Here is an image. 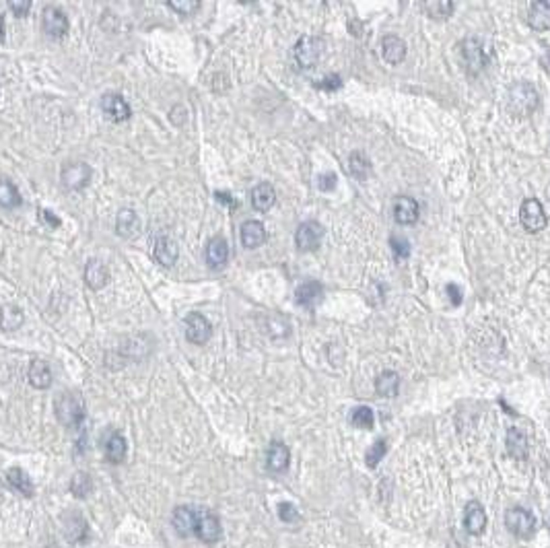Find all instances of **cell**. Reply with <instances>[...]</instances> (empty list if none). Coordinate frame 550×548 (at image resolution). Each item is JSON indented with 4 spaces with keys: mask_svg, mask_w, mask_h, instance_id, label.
Instances as JSON below:
<instances>
[{
    "mask_svg": "<svg viewBox=\"0 0 550 548\" xmlns=\"http://www.w3.org/2000/svg\"><path fill=\"white\" fill-rule=\"evenodd\" d=\"M56 417L64 427L77 429L81 422L85 421V402L75 392H62L54 402Z\"/></svg>",
    "mask_w": 550,
    "mask_h": 548,
    "instance_id": "cell-1",
    "label": "cell"
},
{
    "mask_svg": "<svg viewBox=\"0 0 550 548\" xmlns=\"http://www.w3.org/2000/svg\"><path fill=\"white\" fill-rule=\"evenodd\" d=\"M507 107L513 116H529L538 107V91L534 84L515 83L509 89Z\"/></svg>",
    "mask_w": 550,
    "mask_h": 548,
    "instance_id": "cell-2",
    "label": "cell"
},
{
    "mask_svg": "<svg viewBox=\"0 0 550 548\" xmlns=\"http://www.w3.org/2000/svg\"><path fill=\"white\" fill-rule=\"evenodd\" d=\"M324 50H326V43L321 38H316V35H305L297 42L295 50H293V56H295V62L299 64V68H314L316 64L321 60L324 56Z\"/></svg>",
    "mask_w": 550,
    "mask_h": 548,
    "instance_id": "cell-3",
    "label": "cell"
},
{
    "mask_svg": "<svg viewBox=\"0 0 550 548\" xmlns=\"http://www.w3.org/2000/svg\"><path fill=\"white\" fill-rule=\"evenodd\" d=\"M505 526H507V530L515 538L529 540L534 536V532H536V520H534V515L529 513L528 509L511 507L505 513Z\"/></svg>",
    "mask_w": 550,
    "mask_h": 548,
    "instance_id": "cell-4",
    "label": "cell"
},
{
    "mask_svg": "<svg viewBox=\"0 0 550 548\" xmlns=\"http://www.w3.org/2000/svg\"><path fill=\"white\" fill-rule=\"evenodd\" d=\"M194 536H198L202 542L214 544L221 540L223 536V527L221 520L209 511V509H196V527H194Z\"/></svg>",
    "mask_w": 550,
    "mask_h": 548,
    "instance_id": "cell-5",
    "label": "cell"
},
{
    "mask_svg": "<svg viewBox=\"0 0 550 548\" xmlns=\"http://www.w3.org/2000/svg\"><path fill=\"white\" fill-rule=\"evenodd\" d=\"M324 237V227L318 221H305L297 227L295 243L301 252H314L318 250Z\"/></svg>",
    "mask_w": 550,
    "mask_h": 548,
    "instance_id": "cell-6",
    "label": "cell"
},
{
    "mask_svg": "<svg viewBox=\"0 0 550 548\" xmlns=\"http://www.w3.org/2000/svg\"><path fill=\"white\" fill-rule=\"evenodd\" d=\"M91 175H93L91 168H89L87 163L77 161V163L64 165L62 173H60V180H62L64 188H68V190H83V188L89 186Z\"/></svg>",
    "mask_w": 550,
    "mask_h": 548,
    "instance_id": "cell-7",
    "label": "cell"
},
{
    "mask_svg": "<svg viewBox=\"0 0 550 548\" xmlns=\"http://www.w3.org/2000/svg\"><path fill=\"white\" fill-rule=\"evenodd\" d=\"M519 221L529 233L542 231L546 227V214L542 204L536 198H528L519 209Z\"/></svg>",
    "mask_w": 550,
    "mask_h": 548,
    "instance_id": "cell-8",
    "label": "cell"
},
{
    "mask_svg": "<svg viewBox=\"0 0 550 548\" xmlns=\"http://www.w3.org/2000/svg\"><path fill=\"white\" fill-rule=\"evenodd\" d=\"M101 111L106 114L107 120L120 124V122H128L132 118V109L126 104V99L118 93H106L101 97Z\"/></svg>",
    "mask_w": 550,
    "mask_h": 548,
    "instance_id": "cell-9",
    "label": "cell"
},
{
    "mask_svg": "<svg viewBox=\"0 0 550 548\" xmlns=\"http://www.w3.org/2000/svg\"><path fill=\"white\" fill-rule=\"evenodd\" d=\"M42 29L54 40H60L68 33V19L58 6H45L42 13Z\"/></svg>",
    "mask_w": 550,
    "mask_h": 548,
    "instance_id": "cell-10",
    "label": "cell"
},
{
    "mask_svg": "<svg viewBox=\"0 0 550 548\" xmlns=\"http://www.w3.org/2000/svg\"><path fill=\"white\" fill-rule=\"evenodd\" d=\"M212 336L211 322L202 314H190L186 317V338L192 344H207Z\"/></svg>",
    "mask_w": 550,
    "mask_h": 548,
    "instance_id": "cell-11",
    "label": "cell"
},
{
    "mask_svg": "<svg viewBox=\"0 0 550 548\" xmlns=\"http://www.w3.org/2000/svg\"><path fill=\"white\" fill-rule=\"evenodd\" d=\"M462 60H464L466 68H468V72H472V75H476V72H480L485 66H487V54H485V50H483V45L476 42V40H466L462 43Z\"/></svg>",
    "mask_w": 550,
    "mask_h": 548,
    "instance_id": "cell-12",
    "label": "cell"
},
{
    "mask_svg": "<svg viewBox=\"0 0 550 548\" xmlns=\"http://www.w3.org/2000/svg\"><path fill=\"white\" fill-rule=\"evenodd\" d=\"M177 256H180V248H177V243L171 239V237H157L155 239V243H153V258L161 264V266H165V268H171L175 262H177Z\"/></svg>",
    "mask_w": 550,
    "mask_h": 548,
    "instance_id": "cell-13",
    "label": "cell"
},
{
    "mask_svg": "<svg viewBox=\"0 0 550 548\" xmlns=\"http://www.w3.org/2000/svg\"><path fill=\"white\" fill-rule=\"evenodd\" d=\"M464 527L468 530V534H472V536H480L485 532V527H487V513H485V507L480 505L478 501H470L466 505Z\"/></svg>",
    "mask_w": 550,
    "mask_h": 548,
    "instance_id": "cell-14",
    "label": "cell"
},
{
    "mask_svg": "<svg viewBox=\"0 0 550 548\" xmlns=\"http://www.w3.org/2000/svg\"><path fill=\"white\" fill-rule=\"evenodd\" d=\"M171 524L182 538H188L194 534V527H196V509L190 505L175 507L171 515Z\"/></svg>",
    "mask_w": 550,
    "mask_h": 548,
    "instance_id": "cell-15",
    "label": "cell"
},
{
    "mask_svg": "<svg viewBox=\"0 0 550 548\" xmlns=\"http://www.w3.org/2000/svg\"><path fill=\"white\" fill-rule=\"evenodd\" d=\"M321 297H324V287L319 285L318 280H305L297 287L295 291L297 305L307 307V309H314L321 301Z\"/></svg>",
    "mask_w": 550,
    "mask_h": 548,
    "instance_id": "cell-16",
    "label": "cell"
},
{
    "mask_svg": "<svg viewBox=\"0 0 550 548\" xmlns=\"http://www.w3.org/2000/svg\"><path fill=\"white\" fill-rule=\"evenodd\" d=\"M289 462H291V451L285 443L273 442L268 451H266V466L270 472L275 474H280L289 468Z\"/></svg>",
    "mask_w": 550,
    "mask_h": 548,
    "instance_id": "cell-17",
    "label": "cell"
},
{
    "mask_svg": "<svg viewBox=\"0 0 550 548\" xmlns=\"http://www.w3.org/2000/svg\"><path fill=\"white\" fill-rule=\"evenodd\" d=\"M394 219L398 225H412L419 219V204L410 196H398L394 200Z\"/></svg>",
    "mask_w": 550,
    "mask_h": 548,
    "instance_id": "cell-18",
    "label": "cell"
},
{
    "mask_svg": "<svg viewBox=\"0 0 550 548\" xmlns=\"http://www.w3.org/2000/svg\"><path fill=\"white\" fill-rule=\"evenodd\" d=\"M107 280H109V270H107L106 264L101 260H97V258H91L85 264L87 287L93 289V291H99V289L106 287Z\"/></svg>",
    "mask_w": 550,
    "mask_h": 548,
    "instance_id": "cell-19",
    "label": "cell"
},
{
    "mask_svg": "<svg viewBox=\"0 0 550 548\" xmlns=\"http://www.w3.org/2000/svg\"><path fill=\"white\" fill-rule=\"evenodd\" d=\"M227 260H229V243L221 235L212 237L207 246V264L214 270H219L227 264Z\"/></svg>",
    "mask_w": 550,
    "mask_h": 548,
    "instance_id": "cell-20",
    "label": "cell"
},
{
    "mask_svg": "<svg viewBox=\"0 0 550 548\" xmlns=\"http://www.w3.org/2000/svg\"><path fill=\"white\" fill-rule=\"evenodd\" d=\"M239 237H241V246L246 250H255L266 241V229L260 221H246L241 225Z\"/></svg>",
    "mask_w": 550,
    "mask_h": 548,
    "instance_id": "cell-21",
    "label": "cell"
},
{
    "mask_svg": "<svg viewBox=\"0 0 550 548\" xmlns=\"http://www.w3.org/2000/svg\"><path fill=\"white\" fill-rule=\"evenodd\" d=\"M141 231V219L132 209H122L116 219V233L124 239H132Z\"/></svg>",
    "mask_w": 550,
    "mask_h": 548,
    "instance_id": "cell-22",
    "label": "cell"
},
{
    "mask_svg": "<svg viewBox=\"0 0 550 548\" xmlns=\"http://www.w3.org/2000/svg\"><path fill=\"white\" fill-rule=\"evenodd\" d=\"M381 58L387 64H400L406 58V43L398 35H385L381 40Z\"/></svg>",
    "mask_w": 550,
    "mask_h": 548,
    "instance_id": "cell-23",
    "label": "cell"
},
{
    "mask_svg": "<svg viewBox=\"0 0 550 548\" xmlns=\"http://www.w3.org/2000/svg\"><path fill=\"white\" fill-rule=\"evenodd\" d=\"M27 378H29V383H31L35 390H45V388L52 385V369H50V365H48L45 361L35 358V361H31V365H29Z\"/></svg>",
    "mask_w": 550,
    "mask_h": 548,
    "instance_id": "cell-24",
    "label": "cell"
},
{
    "mask_svg": "<svg viewBox=\"0 0 550 548\" xmlns=\"http://www.w3.org/2000/svg\"><path fill=\"white\" fill-rule=\"evenodd\" d=\"M276 202V192L270 184H258L254 190H252V207H254L258 212H266L270 211L275 207Z\"/></svg>",
    "mask_w": 550,
    "mask_h": 548,
    "instance_id": "cell-25",
    "label": "cell"
},
{
    "mask_svg": "<svg viewBox=\"0 0 550 548\" xmlns=\"http://www.w3.org/2000/svg\"><path fill=\"white\" fill-rule=\"evenodd\" d=\"M529 27L536 31H549L550 29V0L534 2L529 6Z\"/></svg>",
    "mask_w": 550,
    "mask_h": 548,
    "instance_id": "cell-26",
    "label": "cell"
},
{
    "mask_svg": "<svg viewBox=\"0 0 550 548\" xmlns=\"http://www.w3.org/2000/svg\"><path fill=\"white\" fill-rule=\"evenodd\" d=\"M507 451L513 460H526L528 458V437L519 429H509L507 433Z\"/></svg>",
    "mask_w": 550,
    "mask_h": 548,
    "instance_id": "cell-27",
    "label": "cell"
},
{
    "mask_svg": "<svg viewBox=\"0 0 550 548\" xmlns=\"http://www.w3.org/2000/svg\"><path fill=\"white\" fill-rule=\"evenodd\" d=\"M128 445L120 433H111L106 442V458L109 464H122L126 460Z\"/></svg>",
    "mask_w": 550,
    "mask_h": 548,
    "instance_id": "cell-28",
    "label": "cell"
},
{
    "mask_svg": "<svg viewBox=\"0 0 550 548\" xmlns=\"http://www.w3.org/2000/svg\"><path fill=\"white\" fill-rule=\"evenodd\" d=\"M6 483L11 485V488H15L17 493H21L23 497H33V483L29 478V474L23 468H11L6 472Z\"/></svg>",
    "mask_w": 550,
    "mask_h": 548,
    "instance_id": "cell-29",
    "label": "cell"
},
{
    "mask_svg": "<svg viewBox=\"0 0 550 548\" xmlns=\"http://www.w3.org/2000/svg\"><path fill=\"white\" fill-rule=\"evenodd\" d=\"M400 390V376L396 371H383L375 380V392L381 398H394Z\"/></svg>",
    "mask_w": 550,
    "mask_h": 548,
    "instance_id": "cell-30",
    "label": "cell"
},
{
    "mask_svg": "<svg viewBox=\"0 0 550 548\" xmlns=\"http://www.w3.org/2000/svg\"><path fill=\"white\" fill-rule=\"evenodd\" d=\"M23 312L17 307V305H4L0 309V328L6 330V332H13L17 328L23 326Z\"/></svg>",
    "mask_w": 550,
    "mask_h": 548,
    "instance_id": "cell-31",
    "label": "cell"
},
{
    "mask_svg": "<svg viewBox=\"0 0 550 548\" xmlns=\"http://www.w3.org/2000/svg\"><path fill=\"white\" fill-rule=\"evenodd\" d=\"M19 204H21V194L17 190V186L11 180L2 177L0 180V207L2 209H15Z\"/></svg>",
    "mask_w": 550,
    "mask_h": 548,
    "instance_id": "cell-32",
    "label": "cell"
},
{
    "mask_svg": "<svg viewBox=\"0 0 550 548\" xmlns=\"http://www.w3.org/2000/svg\"><path fill=\"white\" fill-rule=\"evenodd\" d=\"M93 491V478L87 472H77L70 481V493L79 499H87Z\"/></svg>",
    "mask_w": 550,
    "mask_h": 548,
    "instance_id": "cell-33",
    "label": "cell"
},
{
    "mask_svg": "<svg viewBox=\"0 0 550 548\" xmlns=\"http://www.w3.org/2000/svg\"><path fill=\"white\" fill-rule=\"evenodd\" d=\"M351 422L357 429H371L373 422H375L373 410L369 406H357L355 410H351Z\"/></svg>",
    "mask_w": 550,
    "mask_h": 548,
    "instance_id": "cell-34",
    "label": "cell"
},
{
    "mask_svg": "<svg viewBox=\"0 0 550 548\" xmlns=\"http://www.w3.org/2000/svg\"><path fill=\"white\" fill-rule=\"evenodd\" d=\"M421 9L431 19H447L453 13V2H427Z\"/></svg>",
    "mask_w": 550,
    "mask_h": 548,
    "instance_id": "cell-35",
    "label": "cell"
},
{
    "mask_svg": "<svg viewBox=\"0 0 550 548\" xmlns=\"http://www.w3.org/2000/svg\"><path fill=\"white\" fill-rule=\"evenodd\" d=\"M385 451H387V442L385 439H378V442L373 443L371 447H369V451H367V456H365V464L367 468H378L381 460H383V456H385Z\"/></svg>",
    "mask_w": 550,
    "mask_h": 548,
    "instance_id": "cell-36",
    "label": "cell"
},
{
    "mask_svg": "<svg viewBox=\"0 0 550 548\" xmlns=\"http://www.w3.org/2000/svg\"><path fill=\"white\" fill-rule=\"evenodd\" d=\"M351 171H353V175L359 177V180H365V177H367L369 161L365 159L363 153H353V155H351Z\"/></svg>",
    "mask_w": 550,
    "mask_h": 548,
    "instance_id": "cell-37",
    "label": "cell"
},
{
    "mask_svg": "<svg viewBox=\"0 0 550 548\" xmlns=\"http://www.w3.org/2000/svg\"><path fill=\"white\" fill-rule=\"evenodd\" d=\"M167 6H170V9H173L175 13L184 15V17H192L194 13H198V9H200V2H196V0H182V2L170 0V2H167Z\"/></svg>",
    "mask_w": 550,
    "mask_h": 548,
    "instance_id": "cell-38",
    "label": "cell"
},
{
    "mask_svg": "<svg viewBox=\"0 0 550 548\" xmlns=\"http://www.w3.org/2000/svg\"><path fill=\"white\" fill-rule=\"evenodd\" d=\"M278 517L285 524H295V522H299V511H297V507L293 503L282 501V503H278Z\"/></svg>",
    "mask_w": 550,
    "mask_h": 548,
    "instance_id": "cell-39",
    "label": "cell"
},
{
    "mask_svg": "<svg viewBox=\"0 0 550 548\" xmlns=\"http://www.w3.org/2000/svg\"><path fill=\"white\" fill-rule=\"evenodd\" d=\"M392 250L396 253V258L398 260H402V258H408V253H410V243L406 241V239H400V237H392Z\"/></svg>",
    "mask_w": 550,
    "mask_h": 548,
    "instance_id": "cell-40",
    "label": "cell"
},
{
    "mask_svg": "<svg viewBox=\"0 0 550 548\" xmlns=\"http://www.w3.org/2000/svg\"><path fill=\"white\" fill-rule=\"evenodd\" d=\"M336 182H339L336 173H324L318 177V188L321 192H332L336 188Z\"/></svg>",
    "mask_w": 550,
    "mask_h": 548,
    "instance_id": "cell-41",
    "label": "cell"
},
{
    "mask_svg": "<svg viewBox=\"0 0 550 548\" xmlns=\"http://www.w3.org/2000/svg\"><path fill=\"white\" fill-rule=\"evenodd\" d=\"M9 9L17 15V17H25L27 13H29V9H31V2L29 0H11L9 2Z\"/></svg>",
    "mask_w": 550,
    "mask_h": 548,
    "instance_id": "cell-42",
    "label": "cell"
},
{
    "mask_svg": "<svg viewBox=\"0 0 550 548\" xmlns=\"http://www.w3.org/2000/svg\"><path fill=\"white\" fill-rule=\"evenodd\" d=\"M340 77L339 75H330V77H326L321 83H318L319 89H328V91H332V89H339L340 87Z\"/></svg>",
    "mask_w": 550,
    "mask_h": 548,
    "instance_id": "cell-43",
    "label": "cell"
},
{
    "mask_svg": "<svg viewBox=\"0 0 550 548\" xmlns=\"http://www.w3.org/2000/svg\"><path fill=\"white\" fill-rule=\"evenodd\" d=\"M447 295H449L453 305H460V303H462V291H460L458 285H447Z\"/></svg>",
    "mask_w": 550,
    "mask_h": 548,
    "instance_id": "cell-44",
    "label": "cell"
},
{
    "mask_svg": "<svg viewBox=\"0 0 550 548\" xmlns=\"http://www.w3.org/2000/svg\"><path fill=\"white\" fill-rule=\"evenodd\" d=\"M42 212V221L45 225H50L52 229H56V227H60V219L58 217H54V212L52 211H40Z\"/></svg>",
    "mask_w": 550,
    "mask_h": 548,
    "instance_id": "cell-45",
    "label": "cell"
},
{
    "mask_svg": "<svg viewBox=\"0 0 550 548\" xmlns=\"http://www.w3.org/2000/svg\"><path fill=\"white\" fill-rule=\"evenodd\" d=\"M214 198H216L219 202L227 204V207H235V200L231 198V194H227V192H214Z\"/></svg>",
    "mask_w": 550,
    "mask_h": 548,
    "instance_id": "cell-46",
    "label": "cell"
},
{
    "mask_svg": "<svg viewBox=\"0 0 550 548\" xmlns=\"http://www.w3.org/2000/svg\"><path fill=\"white\" fill-rule=\"evenodd\" d=\"M4 40V19H2V15H0V42Z\"/></svg>",
    "mask_w": 550,
    "mask_h": 548,
    "instance_id": "cell-47",
    "label": "cell"
},
{
    "mask_svg": "<svg viewBox=\"0 0 550 548\" xmlns=\"http://www.w3.org/2000/svg\"><path fill=\"white\" fill-rule=\"evenodd\" d=\"M546 526H549V532H550V515H549V522H546Z\"/></svg>",
    "mask_w": 550,
    "mask_h": 548,
    "instance_id": "cell-48",
    "label": "cell"
}]
</instances>
